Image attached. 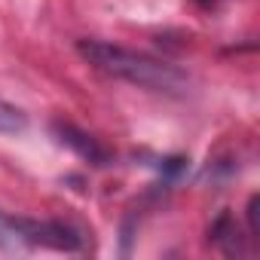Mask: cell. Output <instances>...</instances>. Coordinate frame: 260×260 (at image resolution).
I'll use <instances>...</instances> for the list:
<instances>
[{
  "label": "cell",
  "instance_id": "cell-2",
  "mask_svg": "<svg viewBox=\"0 0 260 260\" xmlns=\"http://www.w3.org/2000/svg\"><path fill=\"white\" fill-rule=\"evenodd\" d=\"M0 248L22 251V248H55V251H80L83 236L58 220H31L0 211Z\"/></svg>",
  "mask_w": 260,
  "mask_h": 260
},
{
  "label": "cell",
  "instance_id": "cell-3",
  "mask_svg": "<svg viewBox=\"0 0 260 260\" xmlns=\"http://www.w3.org/2000/svg\"><path fill=\"white\" fill-rule=\"evenodd\" d=\"M55 135H58L61 144H68L71 150H77L83 159H89V162H95V166H104V162H107V153H104L86 132H80V128L64 125V122H55Z\"/></svg>",
  "mask_w": 260,
  "mask_h": 260
},
{
  "label": "cell",
  "instance_id": "cell-4",
  "mask_svg": "<svg viewBox=\"0 0 260 260\" xmlns=\"http://www.w3.org/2000/svg\"><path fill=\"white\" fill-rule=\"evenodd\" d=\"M25 128H28V116L19 107L0 101V135H19Z\"/></svg>",
  "mask_w": 260,
  "mask_h": 260
},
{
  "label": "cell",
  "instance_id": "cell-1",
  "mask_svg": "<svg viewBox=\"0 0 260 260\" xmlns=\"http://www.w3.org/2000/svg\"><path fill=\"white\" fill-rule=\"evenodd\" d=\"M80 55L95 64L98 71L125 80V83H135V86H147V89H181L184 86V74L175 71L172 64H162L150 55H138L132 49H122V46H110V43H98V40H83L80 43Z\"/></svg>",
  "mask_w": 260,
  "mask_h": 260
}]
</instances>
